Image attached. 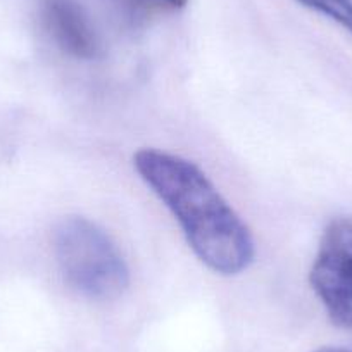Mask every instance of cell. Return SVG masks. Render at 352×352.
<instances>
[{"label":"cell","mask_w":352,"mask_h":352,"mask_svg":"<svg viewBox=\"0 0 352 352\" xmlns=\"http://www.w3.org/2000/svg\"><path fill=\"white\" fill-rule=\"evenodd\" d=\"M133 166L211 272L235 276L249 268L256 256L252 235L199 166L157 148H140Z\"/></svg>","instance_id":"6da1fadb"},{"label":"cell","mask_w":352,"mask_h":352,"mask_svg":"<svg viewBox=\"0 0 352 352\" xmlns=\"http://www.w3.org/2000/svg\"><path fill=\"white\" fill-rule=\"evenodd\" d=\"M54 254L64 282L87 299L114 300L130 285V270L123 254L90 219L64 218L54 233Z\"/></svg>","instance_id":"7a4b0ae2"},{"label":"cell","mask_w":352,"mask_h":352,"mask_svg":"<svg viewBox=\"0 0 352 352\" xmlns=\"http://www.w3.org/2000/svg\"><path fill=\"white\" fill-rule=\"evenodd\" d=\"M309 280L330 320L352 330V218H337L327 226Z\"/></svg>","instance_id":"3957f363"},{"label":"cell","mask_w":352,"mask_h":352,"mask_svg":"<svg viewBox=\"0 0 352 352\" xmlns=\"http://www.w3.org/2000/svg\"><path fill=\"white\" fill-rule=\"evenodd\" d=\"M43 25L63 52L76 59H96L100 42L85 9L76 0H45Z\"/></svg>","instance_id":"277c9868"},{"label":"cell","mask_w":352,"mask_h":352,"mask_svg":"<svg viewBox=\"0 0 352 352\" xmlns=\"http://www.w3.org/2000/svg\"><path fill=\"white\" fill-rule=\"evenodd\" d=\"M299 2L330 18L352 35V0H299Z\"/></svg>","instance_id":"5b68a950"},{"label":"cell","mask_w":352,"mask_h":352,"mask_svg":"<svg viewBox=\"0 0 352 352\" xmlns=\"http://www.w3.org/2000/svg\"><path fill=\"white\" fill-rule=\"evenodd\" d=\"M121 2L128 9V12L138 18L178 12L188 4V0H121Z\"/></svg>","instance_id":"8992f818"},{"label":"cell","mask_w":352,"mask_h":352,"mask_svg":"<svg viewBox=\"0 0 352 352\" xmlns=\"http://www.w3.org/2000/svg\"><path fill=\"white\" fill-rule=\"evenodd\" d=\"M316 352H351L347 349H342V347H321L318 349Z\"/></svg>","instance_id":"52a82bcc"}]
</instances>
